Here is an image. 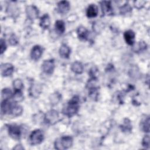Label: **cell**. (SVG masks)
<instances>
[{"label":"cell","instance_id":"obj_1","mask_svg":"<svg viewBox=\"0 0 150 150\" xmlns=\"http://www.w3.org/2000/svg\"><path fill=\"white\" fill-rule=\"evenodd\" d=\"M79 109V98L77 96H74L68 103L67 105L63 108V113L69 117L74 115Z\"/></svg>","mask_w":150,"mask_h":150},{"label":"cell","instance_id":"obj_2","mask_svg":"<svg viewBox=\"0 0 150 150\" xmlns=\"http://www.w3.org/2000/svg\"><path fill=\"white\" fill-rule=\"evenodd\" d=\"M73 138L70 136H63L56 139L54 143L55 149L64 150L70 148L73 145Z\"/></svg>","mask_w":150,"mask_h":150},{"label":"cell","instance_id":"obj_3","mask_svg":"<svg viewBox=\"0 0 150 150\" xmlns=\"http://www.w3.org/2000/svg\"><path fill=\"white\" fill-rule=\"evenodd\" d=\"M44 139V134L41 129H36L33 131L28 138L29 144L31 145H36L41 144Z\"/></svg>","mask_w":150,"mask_h":150},{"label":"cell","instance_id":"obj_4","mask_svg":"<svg viewBox=\"0 0 150 150\" xmlns=\"http://www.w3.org/2000/svg\"><path fill=\"white\" fill-rule=\"evenodd\" d=\"M59 120V115L57 111L51 110L46 112L44 116V121L50 125H54Z\"/></svg>","mask_w":150,"mask_h":150},{"label":"cell","instance_id":"obj_5","mask_svg":"<svg viewBox=\"0 0 150 150\" xmlns=\"http://www.w3.org/2000/svg\"><path fill=\"white\" fill-rule=\"evenodd\" d=\"M8 131L9 136L14 139H19L22 135V129L17 124H9L8 125Z\"/></svg>","mask_w":150,"mask_h":150},{"label":"cell","instance_id":"obj_6","mask_svg":"<svg viewBox=\"0 0 150 150\" xmlns=\"http://www.w3.org/2000/svg\"><path fill=\"white\" fill-rule=\"evenodd\" d=\"M54 61L53 59H49L44 60L42 64L43 71L48 74H51L54 69Z\"/></svg>","mask_w":150,"mask_h":150},{"label":"cell","instance_id":"obj_7","mask_svg":"<svg viewBox=\"0 0 150 150\" xmlns=\"http://www.w3.org/2000/svg\"><path fill=\"white\" fill-rule=\"evenodd\" d=\"M14 67L11 63H3L1 66V74L2 77H8L12 74Z\"/></svg>","mask_w":150,"mask_h":150},{"label":"cell","instance_id":"obj_8","mask_svg":"<svg viewBox=\"0 0 150 150\" xmlns=\"http://www.w3.org/2000/svg\"><path fill=\"white\" fill-rule=\"evenodd\" d=\"M43 52V49L42 46L39 45H35L34 46L30 52V57L31 59L33 60H39L41 56L42 55Z\"/></svg>","mask_w":150,"mask_h":150},{"label":"cell","instance_id":"obj_9","mask_svg":"<svg viewBox=\"0 0 150 150\" xmlns=\"http://www.w3.org/2000/svg\"><path fill=\"white\" fill-rule=\"evenodd\" d=\"M26 13L29 19H35L38 16L39 11L35 6L29 5L26 8Z\"/></svg>","mask_w":150,"mask_h":150},{"label":"cell","instance_id":"obj_10","mask_svg":"<svg viewBox=\"0 0 150 150\" xmlns=\"http://www.w3.org/2000/svg\"><path fill=\"white\" fill-rule=\"evenodd\" d=\"M70 8V4L68 1H60L57 4V10L59 13L62 14H65L67 13Z\"/></svg>","mask_w":150,"mask_h":150},{"label":"cell","instance_id":"obj_11","mask_svg":"<svg viewBox=\"0 0 150 150\" xmlns=\"http://www.w3.org/2000/svg\"><path fill=\"white\" fill-rule=\"evenodd\" d=\"M102 12L104 15H109L112 13V8L110 1H102L100 2Z\"/></svg>","mask_w":150,"mask_h":150},{"label":"cell","instance_id":"obj_12","mask_svg":"<svg viewBox=\"0 0 150 150\" xmlns=\"http://www.w3.org/2000/svg\"><path fill=\"white\" fill-rule=\"evenodd\" d=\"M135 34L132 30H128L124 33V38L126 43L129 45H133L134 43Z\"/></svg>","mask_w":150,"mask_h":150},{"label":"cell","instance_id":"obj_13","mask_svg":"<svg viewBox=\"0 0 150 150\" xmlns=\"http://www.w3.org/2000/svg\"><path fill=\"white\" fill-rule=\"evenodd\" d=\"M70 52H71L70 48L66 44H62L60 47V49L59 50V53L60 57L64 59H67L69 57Z\"/></svg>","mask_w":150,"mask_h":150},{"label":"cell","instance_id":"obj_14","mask_svg":"<svg viewBox=\"0 0 150 150\" xmlns=\"http://www.w3.org/2000/svg\"><path fill=\"white\" fill-rule=\"evenodd\" d=\"M98 12L97 6L95 4H90L86 10V15L88 18H94L97 16Z\"/></svg>","mask_w":150,"mask_h":150},{"label":"cell","instance_id":"obj_15","mask_svg":"<svg viewBox=\"0 0 150 150\" xmlns=\"http://www.w3.org/2000/svg\"><path fill=\"white\" fill-rule=\"evenodd\" d=\"M77 33L79 38L82 40H87L89 32L88 30L84 26H80L78 28Z\"/></svg>","mask_w":150,"mask_h":150},{"label":"cell","instance_id":"obj_16","mask_svg":"<svg viewBox=\"0 0 150 150\" xmlns=\"http://www.w3.org/2000/svg\"><path fill=\"white\" fill-rule=\"evenodd\" d=\"M50 25V20L49 16L47 14H45L40 18V26L44 29H47Z\"/></svg>","mask_w":150,"mask_h":150},{"label":"cell","instance_id":"obj_17","mask_svg":"<svg viewBox=\"0 0 150 150\" xmlns=\"http://www.w3.org/2000/svg\"><path fill=\"white\" fill-rule=\"evenodd\" d=\"M71 70L76 74H81L83 72V66L81 62L76 61L72 63Z\"/></svg>","mask_w":150,"mask_h":150},{"label":"cell","instance_id":"obj_18","mask_svg":"<svg viewBox=\"0 0 150 150\" xmlns=\"http://www.w3.org/2000/svg\"><path fill=\"white\" fill-rule=\"evenodd\" d=\"M41 93V87L36 84H32L29 88L30 95L35 98H36Z\"/></svg>","mask_w":150,"mask_h":150},{"label":"cell","instance_id":"obj_19","mask_svg":"<svg viewBox=\"0 0 150 150\" xmlns=\"http://www.w3.org/2000/svg\"><path fill=\"white\" fill-rule=\"evenodd\" d=\"M22 112H23V108L21 106L16 105V104H13L9 114H10L13 117H18V116L21 115L22 114Z\"/></svg>","mask_w":150,"mask_h":150},{"label":"cell","instance_id":"obj_20","mask_svg":"<svg viewBox=\"0 0 150 150\" xmlns=\"http://www.w3.org/2000/svg\"><path fill=\"white\" fill-rule=\"evenodd\" d=\"M140 127L144 132H149V117H147L146 118L143 119L141 121Z\"/></svg>","mask_w":150,"mask_h":150},{"label":"cell","instance_id":"obj_21","mask_svg":"<svg viewBox=\"0 0 150 150\" xmlns=\"http://www.w3.org/2000/svg\"><path fill=\"white\" fill-rule=\"evenodd\" d=\"M55 29L60 33H63L65 30V24L63 21L58 20L55 22Z\"/></svg>","mask_w":150,"mask_h":150},{"label":"cell","instance_id":"obj_22","mask_svg":"<svg viewBox=\"0 0 150 150\" xmlns=\"http://www.w3.org/2000/svg\"><path fill=\"white\" fill-rule=\"evenodd\" d=\"M1 95H2V100H9L11 97H12L13 94L12 93V91L10 89L8 88H3L1 91Z\"/></svg>","mask_w":150,"mask_h":150},{"label":"cell","instance_id":"obj_23","mask_svg":"<svg viewBox=\"0 0 150 150\" xmlns=\"http://www.w3.org/2000/svg\"><path fill=\"white\" fill-rule=\"evenodd\" d=\"M12 98L14 102L18 103V102L22 101L23 100V96L21 91L16 90L15 91V93L13 94Z\"/></svg>","mask_w":150,"mask_h":150},{"label":"cell","instance_id":"obj_24","mask_svg":"<svg viewBox=\"0 0 150 150\" xmlns=\"http://www.w3.org/2000/svg\"><path fill=\"white\" fill-rule=\"evenodd\" d=\"M60 99H61V95L57 92L53 93L52 94L50 95V101L52 104H57V103L60 100Z\"/></svg>","mask_w":150,"mask_h":150},{"label":"cell","instance_id":"obj_25","mask_svg":"<svg viewBox=\"0 0 150 150\" xmlns=\"http://www.w3.org/2000/svg\"><path fill=\"white\" fill-rule=\"evenodd\" d=\"M13 87L15 89V91H21L22 89L23 88V84L21 79H17L13 81Z\"/></svg>","mask_w":150,"mask_h":150},{"label":"cell","instance_id":"obj_26","mask_svg":"<svg viewBox=\"0 0 150 150\" xmlns=\"http://www.w3.org/2000/svg\"><path fill=\"white\" fill-rule=\"evenodd\" d=\"M121 127V130L123 132H128V131L130 132L132 129V126L130 124L129 121L128 122L125 121L124 125H122Z\"/></svg>","mask_w":150,"mask_h":150},{"label":"cell","instance_id":"obj_27","mask_svg":"<svg viewBox=\"0 0 150 150\" xmlns=\"http://www.w3.org/2000/svg\"><path fill=\"white\" fill-rule=\"evenodd\" d=\"M142 145L143 146L146 148H148L149 147V137L148 135H145L143 138L142 141Z\"/></svg>","mask_w":150,"mask_h":150},{"label":"cell","instance_id":"obj_28","mask_svg":"<svg viewBox=\"0 0 150 150\" xmlns=\"http://www.w3.org/2000/svg\"><path fill=\"white\" fill-rule=\"evenodd\" d=\"M131 8L129 5L125 4L124 6H122L120 9V13L121 14H124V13H127L128 12H130L131 11Z\"/></svg>","mask_w":150,"mask_h":150},{"label":"cell","instance_id":"obj_29","mask_svg":"<svg viewBox=\"0 0 150 150\" xmlns=\"http://www.w3.org/2000/svg\"><path fill=\"white\" fill-rule=\"evenodd\" d=\"M1 46H0V52H1V54H3V53L5 51L6 49V45L5 43V41L4 39H1Z\"/></svg>","mask_w":150,"mask_h":150},{"label":"cell","instance_id":"obj_30","mask_svg":"<svg viewBox=\"0 0 150 150\" xmlns=\"http://www.w3.org/2000/svg\"><path fill=\"white\" fill-rule=\"evenodd\" d=\"M9 42L10 44H11V45H12V46H15V45H17V44H18V39H17V38L15 36V35H12L11 36L10 39H9Z\"/></svg>","mask_w":150,"mask_h":150},{"label":"cell","instance_id":"obj_31","mask_svg":"<svg viewBox=\"0 0 150 150\" xmlns=\"http://www.w3.org/2000/svg\"><path fill=\"white\" fill-rule=\"evenodd\" d=\"M145 3V1H134V5H135V8H137L138 9H140V8H141L144 6V4Z\"/></svg>","mask_w":150,"mask_h":150}]
</instances>
